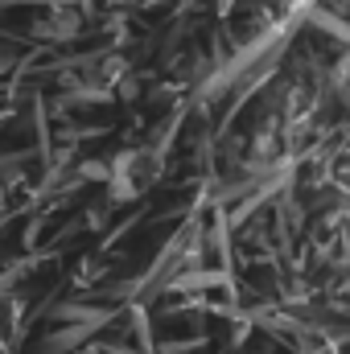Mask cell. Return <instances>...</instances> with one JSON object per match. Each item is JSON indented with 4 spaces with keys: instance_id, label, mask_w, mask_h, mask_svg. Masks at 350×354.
<instances>
[{
    "instance_id": "1",
    "label": "cell",
    "mask_w": 350,
    "mask_h": 354,
    "mask_svg": "<svg viewBox=\"0 0 350 354\" xmlns=\"http://www.w3.org/2000/svg\"><path fill=\"white\" fill-rule=\"evenodd\" d=\"M99 326H107V322H83V326H66V330H54L50 338H46V354H62V351H75V346H83L91 342V334L99 330Z\"/></svg>"
}]
</instances>
